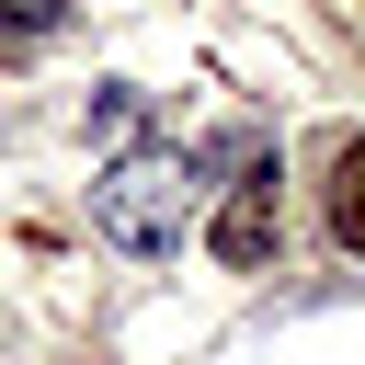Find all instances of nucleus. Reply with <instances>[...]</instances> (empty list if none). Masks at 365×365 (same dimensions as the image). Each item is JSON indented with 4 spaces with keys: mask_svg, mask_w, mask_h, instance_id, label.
Instances as JSON below:
<instances>
[{
    "mask_svg": "<svg viewBox=\"0 0 365 365\" xmlns=\"http://www.w3.org/2000/svg\"><path fill=\"white\" fill-rule=\"evenodd\" d=\"M194 182H205L194 148H125V160H103V182H91V228H103L114 251H182Z\"/></svg>",
    "mask_w": 365,
    "mask_h": 365,
    "instance_id": "1",
    "label": "nucleus"
},
{
    "mask_svg": "<svg viewBox=\"0 0 365 365\" xmlns=\"http://www.w3.org/2000/svg\"><path fill=\"white\" fill-rule=\"evenodd\" d=\"M274 240H285V205H274V171L228 182V205L205 217V251H217L228 274H262V262H274Z\"/></svg>",
    "mask_w": 365,
    "mask_h": 365,
    "instance_id": "2",
    "label": "nucleus"
},
{
    "mask_svg": "<svg viewBox=\"0 0 365 365\" xmlns=\"http://www.w3.org/2000/svg\"><path fill=\"white\" fill-rule=\"evenodd\" d=\"M331 240L365 251V137H342V160H331Z\"/></svg>",
    "mask_w": 365,
    "mask_h": 365,
    "instance_id": "3",
    "label": "nucleus"
},
{
    "mask_svg": "<svg viewBox=\"0 0 365 365\" xmlns=\"http://www.w3.org/2000/svg\"><path fill=\"white\" fill-rule=\"evenodd\" d=\"M0 23H11V34H57V23H68V0H0Z\"/></svg>",
    "mask_w": 365,
    "mask_h": 365,
    "instance_id": "4",
    "label": "nucleus"
}]
</instances>
